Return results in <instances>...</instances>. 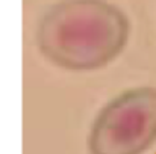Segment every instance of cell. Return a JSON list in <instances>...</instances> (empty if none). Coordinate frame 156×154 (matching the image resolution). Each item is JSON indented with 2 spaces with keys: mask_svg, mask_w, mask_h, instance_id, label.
I'll list each match as a JSON object with an SVG mask.
<instances>
[{
  "mask_svg": "<svg viewBox=\"0 0 156 154\" xmlns=\"http://www.w3.org/2000/svg\"><path fill=\"white\" fill-rule=\"evenodd\" d=\"M126 15L106 0H62L38 27V47L55 65L71 71L97 70L127 43Z\"/></svg>",
  "mask_w": 156,
  "mask_h": 154,
  "instance_id": "1",
  "label": "cell"
},
{
  "mask_svg": "<svg viewBox=\"0 0 156 154\" xmlns=\"http://www.w3.org/2000/svg\"><path fill=\"white\" fill-rule=\"evenodd\" d=\"M156 141V88L129 89L108 103L90 133L91 154H143Z\"/></svg>",
  "mask_w": 156,
  "mask_h": 154,
  "instance_id": "2",
  "label": "cell"
}]
</instances>
